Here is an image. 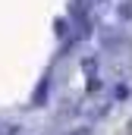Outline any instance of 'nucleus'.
I'll return each instance as SVG.
<instances>
[{"label":"nucleus","mask_w":132,"mask_h":135,"mask_svg":"<svg viewBox=\"0 0 132 135\" xmlns=\"http://www.w3.org/2000/svg\"><path fill=\"white\" fill-rule=\"evenodd\" d=\"M66 135H95V132H91V129H85V126H79V129H69Z\"/></svg>","instance_id":"1"}]
</instances>
